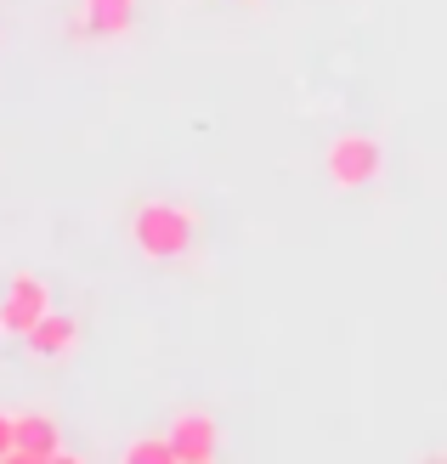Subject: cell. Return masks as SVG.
Listing matches in <instances>:
<instances>
[{
  "instance_id": "7",
  "label": "cell",
  "mask_w": 447,
  "mask_h": 464,
  "mask_svg": "<svg viewBox=\"0 0 447 464\" xmlns=\"http://www.w3.org/2000/svg\"><path fill=\"white\" fill-rule=\"evenodd\" d=\"M23 345H29L40 362H57V357H68L80 345V323L68 317V312H45L34 329H29V340H23Z\"/></svg>"
},
{
  "instance_id": "6",
  "label": "cell",
  "mask_w": 447,
  "mask_h": 464,
  "mask_svg": "<svg viewBox=\"0 0 447 464\" xmlns=\"http://www.w3.org/2000/svg\"><path fill=\"white\" fill-rule=\"evenodd\" d=\"M17 459L23 464H63V425L52 413H17Z\"/></svg>"
},
{
  "instance_id": "8",
  "label": "cell",
  "mask_w": 447,
  "mask_h": 464,
  "mask_svg": "<svg viewBox=\"0 0 447 464\" xmlns=\"http://www.w3.org/2000/svg\"><path fill=\"white\" fill-rule=\"evenodd\" d=\"M125 464H176L170 436H164V442H131L125 448Z\"/></svg>"
},
{
  "instance_id": "4",
  "label": "cell",
  "mask_w": 447,
  "mask_h": 464,
  "mask_svg": "<svg viewBox=\"0 0 447 464\" xmlns=\"http://www.w3.org/2000/svg\"><path fill=\"white\" fill-rule=\"evenodd\" d=\"M142 17V0H80L74 34L80 40H125Z\"/></svg>"
},
{
  "instance_id": "2",
  "label": "cell",
  "mask_w": 447,
  "mask_h": 464,
  "mask_svg": "<svg viewBox=\"0 0 447 464\" xmlns=\"http://www.w3.org/2000/svg\"><path fill=\"white\" fill-rule=\"evenodd\" d=\"M380 170H385V148H380V136H368V130H345L323 148V176L335 181L340 193H357L368 181H380Z\"/></svg>"
},
{
  "instance_id": "9",
  "label": "cell",
  "mask_w": 447,
  "mask_h": 464,
  "mask_svg": "<svg viewBox=\"0 0 447 464\" xmlns=\"http://www.w3.org/2000/svg\"><path fill=\"white\" fill-rule=\"evenodd\" d=\"M6 459H17V413L0 408V464Z\"/></svg>"
},
{
  "instance_id": "1",
  "label": "cell",
  "mask_w": 447,
  "mask_h": 464,
  "mask_svg": "<svg viewBox=\"0 0 447 464\" xmlns=\"http://www.w3.org/2000/svg\"><path fill=\"white\" fill-rule=\"evenodd\" d=\"M199 238V216L187 204H170V198H148L136 204L131 216V244L148 255V261H176L187 255V244Z\"/></svg>"
},
{
  "instance_id": "3",
  "label": "cell",
  "mask_w": 447,
  "mask_h": 464,
  "mask_svg": "<svg viewBox=\"0 0 447 464\" xmlns=\"http://www.w3.org/2000/svg\"><path fill=\"white\" fill-rule=\"evenodd\" d=\"M45 312H52V289H45L34 272H17L6 284V295H0V334H6V340H29V329Z\"/></svg>"
},
{
  "instance_id": "5",
  "label": "cell",
  "mask_w": 447,
  "mask_h": 464,
  "mask_svg": "<svg viewBox=\"0 0 447 464\" xmlns=\"http://www.w3.org/2000/svg\"><path fill=\"white\" fill-rule=\"evenodd\" d=\"M170 448H176V464H209L221 448V425L204 408H181L170 420Z\"/></svg>"
}]
</instances>
